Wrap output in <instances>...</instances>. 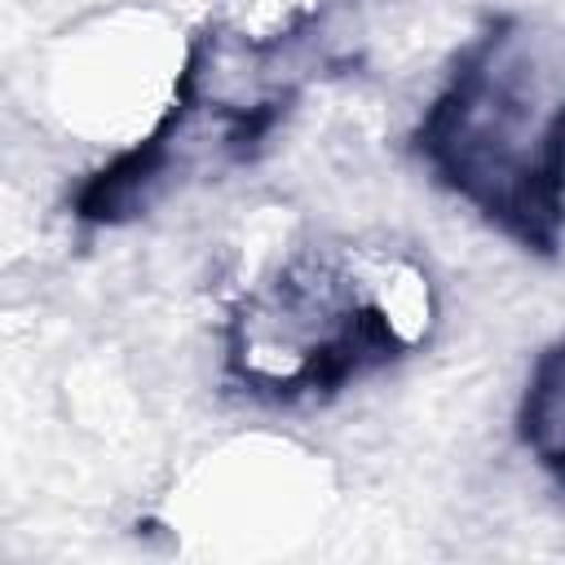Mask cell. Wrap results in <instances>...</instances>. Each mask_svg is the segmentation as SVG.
Listing matches in <instances>:
<instances>
[{
    "mask_svg": "<svg viewBox=\"0 0 565 565\" xmlns=\"http://www.w3.org/2000/svg\"><path fill=\"white\" fill-rule=\"evenodd\" d=\"M419 150L486 221L530 247L565 230V31L490 26L419 124Z\"/></svg>",
    "mask_w": 565,
    "mask_h": 565,
    "instance_id": "1",
    "label": "cell"
},
{
    "mask_svg": "<svg viewBox=\"0 0 565 565\" xmlns=\"http://www.w3.org/2000/svg\"><path fill=\"white\" fill-rule=\"evenodd\" d=\"M225 358L243 388L269 397L327 393L393 349L371 313L362 247H296L252 278L225 327Z\"/></svg>",
    "mask_w": 565,
    "mask_h": 565,
    "instance_id": "2",
    "label": "cell"
},
{
    "mask_svg": "<svg viewBox=\"0 0 565 565\" xmlns=\"http://www.w3.org/2000/svg\"><path fill=\"white\" fill-rule=\"evenodd\" d=\"M194 40L154 4H124L66 31L44 62V106L71 137L115 154L150 141L185 97Z\"/></svg>",
    "mask_w": 565,
    "mask_h": 565,
    "instance_id": "3",
    "label": "cell"
},
{
    "mask_svg": "<svg viewBox=\"0 0 565 565\" xmlns=\"http://www.w3.org/2000/svg\"><path fill=\"white\" fill-rule=\"evenodd\" d=\"M318 9L322 0H203L199 22L216 40L278 53L318 22Z\"/></svg>",
    "mask_w": 565,
    "mask_h": 565,
    "instance_id": "4",
    "label": "cell"
},
{
    "mask_svg": "<svg viewBox=\"0 0 565 565\" xmlns=\"http://www.w3.org/2000/svg\"><path fill=\"white\" fill-rule=\"evenodd\" d=\"M521 441L565 486V340L552 344L530 371L521 397Z\"/></svg>",
    "mask_w": 565,
    "mask_h": 565,
    "instance_id": "5",
    "label": "cell"
}]
</instances>
